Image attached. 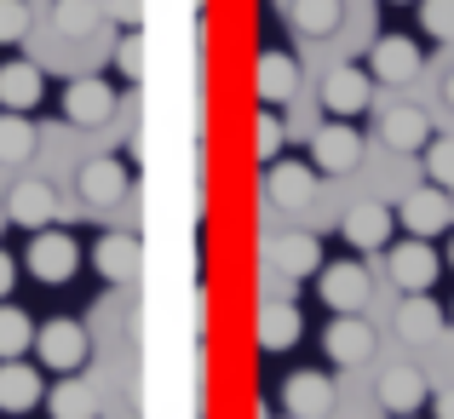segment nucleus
Returning <instances> with one entry per match:
<instances>
[{
	"mask_svg": "<svg viewBox=\"0 0 454 419\" xmlns=\"http://www.w3.org/2000/svg\"><path fill=\"white\" fill-rule=\"evenodd\" d=\"M397 219H403L409 236H426V242H432V236H443L454 224V201H449L443 184H426V190H409V196H403Z\"/></svg>",
	"mask_w": 454,
	"mask_h": 419,
	"instance_id": "6",
	"label": "nucleus"
},
{
	"mask_svg": "<svg viewBox=\"0 0 454 419\" xmlns=\"http://www.w3.org/2000/svg\"><path fill=\"white\" fill-rule=\"evenodd\" d=\"M23 259H29V276L46 282V287H64L81 270L75 236H69V230H52V224H46V230H35V242H29V253H23Z\"/></svg>",
	"mask_w": 454,
	"mask_h": 419,
	"instance_id": "2",
	"label": "nucleus"
},
{
	"mask_svg": "<svg viewBox=\"0 0 454 419\" xmlns=\"http://www.w3.org/2000/svg\"><path fill=\"white\" fill-rule=\"evenodd\" d=\"M443 98H449V110H454V75L443 81Z\"/></svg>",
	"mask_w": 454,
	"mask_h": 419,
	"instance_id": "38",
	"label": "nucleus"
},
{
	"mask_svg": "<svg viewBox=\"0 0 454 419\" xmlns=\"http://www.w3.org/2000/svg\"><path fill=\"white\" fill-rule=\"evenodd\" d=\"M29 35V0H0V46H18Z\"/></svg>",
	"mask_w": 454,
	"mask_h": 419,
	"instance_id": "34",
	"label": "nucleus"
},
{
	"mask_svg": "<svg viewBox=\"0 0 454 419\" xmlns=\"http://www.w3.org/2000/svg\"><path fill=\"white\" fill-rule=\"evenodd\" d=\"M110 115H115L110 81H98V75L69 81V92H64V121H69V127H104Z\"/></svg>",
	"mask_w": 454,
	"mask_h": 419,
	"instance_id": "11",
	"label": "nucleus"
},
{
	"mask_svg": "<svg viewBox=\"0 0 454 419\" xmlns=\"http://www.w3.org/2000/svg\"><path fill=\"white\" fill-rule=\"evenodd\" d=\"M426 397H432V385H426L420 368L397 362V368H386V374H380V408H386V414H420Z\"/></svg>",
	"mask_w": 454,
	"mask_h": 419,
	"instance_id": "20",
	"label": "nucleus"
},
{
	"mask_svg": "<svg viewBox=\"0 0 454 419\" xmlns=\"http://www.w3.org/2000/svg\"><path fill=\"white\" fill-rule=\"evenodd\" d=\"M391 6H414V0H391Z\"/></svg>",
	"mask_w": 454,
	"mask_h": 419,
	"instance_id": "39",
	"label": "nucleus"
},
{
	"mask_svg": "<svg viewBox=\"0 0 454 419\" xmlns=\"http://www.w3.org/2000/svg\"><path fill=\"white\" fill-rule=\"evenodd\" d=\"M46 402V379L41 368H29L23 356H6L0 362V414H29Z\"/></svg>",
	"mask_w": 454,
	"mask_h": 419,
	"instance_id": "13",
	"label": "nucleus"
},
{
	"mask_svg": "<svg viewBox=\"0 0 454 419\" xmlns=\"http://www.w3.org/2000/svg\"><path fill=\"white\" fill-rule=\"evenodd\" d=\"M356 161H363V133H356L351 121H328L310 133V167L317 173H356Z\"/></svg>",
	"mask_w": 454,
	"mask_h": 419,
	"instance_id": "5",
	"label": "nucleus"
},
{
	"mask_svg": "<svg viewBox=\"0 0 454 419\" xmlns=\"http://www.w3.org/2000/svg\"><path fill=\"white\" fill-rule=\"evenodd\" d=\"M345 18V0H294L288 6V23L305 35V41H322V35H333Z\"/></svg>",
	"mask_w": 454,
	"mask_h": 419,
	"instance_id": "27",
	"label": "nucleus"
},
{
	"mask_svg": "<svg viewBox=\"0 0 454 419\" xmlns=\"http://www.w3.org/2000/svg\"><path fill=\"white\" fill-rule=\"evenodd\" d=\"M449 265H454V242H449Z\"/></svg>",
	"mask_w": 454,
	"mask_h": 419,
	"instance_id": "40",
	"label": "nucleus"
},
{
	"mask_svg": "<svg viewBox=\"0 0 454 419\" xmlns=\"http://www.w3.org/2000/svg\"><path fill=\"white\" fill-rule=\"evenodd\" d=\"M282 414L288 419H328L333 414V379L317 374V368L288 374L282 379Z\"/></svg>",
	"mask_w": 454,
	"mask_h": 419,
	"instance_id": "8",
	"label": "nucleus"
},
{
	"mask_svg": "<svg viewBox=\"0 0 454 419\" xmlns=\"http://www.w3.org/2000/svg\"><path fill=\"white\" fill-rule=\"evenodd\" d=\"M368 75L386 81V87H409V81L420 75V46H414L409 35H380L374 52H368Z\"/></svg>",
	"mask_w": 454,
	"mask_h": 419,
	"instance_id": "10",
	"label": "nucleus"
},
{
	"mask_svg": "<svg viewBox=\"0 0 454 419\" xmlns=\"http://www.w3.org/2000/svg\"><path fill=\"white\" fill-rule=\"evenodd\" d=\"M368 98H374V75H368L363 64H340L322 75V110L333 115V121H356V115L368 110Z\"/></svg>",
	"mask_w": 454,
	"mask_h": 419,
	"instance_id": "3",
	"label": "nucleus"
},
{
	"mask_svg": "<svg viewBox=\"0 0 454 419\" xmlns=\"http://www.w3.org/2000/svg\"><path fill=\"white\" fill-rule=\"evenodd\" d=\"M127 161H115V155H98V161H87L81 167V178H75V190H81V201L87 207H115V201L127 196Z\"/></svg>",
	"mask_w": 454,
	"mask_h": 419,
	"instance_id": "16",
	"label": "nucleus"
},
{
	"mask_svg": "<svg viewBox=\"0 0 454 419\" xmlns=\"http://www.w3.org/2000/svg\"><path fill=\"white\" fill-rule=\"evenodd\" d=\"M391 282L403 287V293H432V282L443 276V253H437L426 236H409V242L391 247Z\"/></svg>",
	"mask_w": 454,
	"mask_h": 419,
	"instance_id": "4",
	"label": "nucleus"
},
{
	"mask_svg": "<svg viewBox=\"0 0 454 419\" xmlns=\"http://www.w3.org/2000/svg\"><path fill=\"white\" fill-rule=\"evenodd\" d=\"M41 150V127L18 110H0V167H23Z\"/></svg>",
	"mask_w": 454,
	"mask_h": 419,
	"instance_id": "24",
	"label": "nucleus"
},
{
	"mask_svg": "<svg viewBox=\"0 0 454 419\" xmlns=\"http://www.w3.org/2000/svg\"><path fill=\"white\" fill-rule=\"evenodd\" d=\"M41 98H46V81H41V69H35V64H23V58L0 64V110L29 115Z\"/></svg>",
	"mask_w": 454,
	"mask_h": 419,
	"instance_id": "23",
	"label": "nucleus"
},
{
	"mask_svg": "<svg viewBox=\"0 0 454 419\" xmlns=\"http://www.w3.org/2000/svg\"><path fill=\"white\" fill-rule=\"evenodd\" d=\"M397 333L409 345H426V339H437L443 333V305L437 299H426V293H409L397 305Z\"/></svg>",
	"mask_w": 454,
	"mask_h": 419,
	"instance_id": "25",
	"label": "nucleus"
},
{
	"mask_svg": "<svg viewBox=\"0 0 454 419\" xmlns=\"http://www.w3.org/2000/svg\"><path fill=\"white\" fill-rule=\"evenodd\" d=\"M52 29H64V35L98 29V0H52Z\"/></svg>",
	"mask_w": 454,
	"mask_h": 419,
	"instance_id": "30",
	"label": "nucleus"
},
{
	"mask_svg": "<svg viewBox=\"0 0 454 419\" xmlns=\"http://www.w3.org/2000/svg\"><path fill=\"white\" fill-rule=\"evenodd\" d=\"M259 351H294L300 345V333H305V316H300V305H288V299H270V305H259Z\"/></svg>",
	"mask_w": 454,
	"mask_h": 419,
	"instance_id": "19",
	"label": "nucleus"
},
{
	"mask_svg": "<svg viewBox=\"0 0 454 419\" xmlns=\"http://www.w3.org/2000/svg\"><path fill=\"white\" fill-rule=\"evenodd\" d=\"M391 419H414V414H391Z\"/></svg>",
	"mask_w": 454,
	"mask_h": 419,
	"instance_id": "41",
	"label": "nucleus"
},
{
	"mask_svg": "<svg viewBox=\"0 0 454 419\" xmlns=\"http://www.w3.org/2000/svg\"><path fill=\"white\" fill-rule=\"evenodd\" d=\"M52 213H58V190L52 184H41V178L12 184V196H6V219L12 224H23V230H46Z\"/></svg>",
	"mask_w": 454,
	"mask_h": 419,
	"instance_id": "18",
	"label": "nucleus"
},
{
	"mask_svg": "<svg viewBox=\"0 0 454 419\" xmlns=\"http://www.w3.org/2000/svg\"><path fill=\"white\" fill-rule=\"evenodd\" d=\"M380 144L397 155H420L426 144H432V121H426V110H414V104H391L386 115H380Z\"/></svg>",
	"mask_w": 454,
	"mask_h": 419,
	"instance_id": "15",
	"label": "nucleus"
},
{
	"mask_svg": "<svg viewBox=\"0 0 454 419\" xmlns=\"http://www.w3.org/2000/svg\"><path fill=\"white\" fill-rule=\"evenodd\" d=\"M115 69H121V81H133V87L145 81V29H138V23L121 35V46H115Z\"/></svg>",
	"mask_w": 454,
	"mask_h": 419,
	"instance_id": "31",
	"label": "nucleus"
},
{
	"mask_svg": "<svg viewBox=\"0 0 454 419\" xmlns=\"http://www.w3.org/2000/svg\"><path fill=\"white\" fill-rule=\"evenodd\" d=\"M254 92H259V104H288L294 92H300V64H294L288 52H259V64H254Z\"/></svg>",
	"mask_w": 454,
	"mask_h": 419,
	"instance_id": "21",
	"label": "nucleus"
},
{
	"mask_svg": "<svg viewBox=\"0 0 454 419\" xmlns=\"http://www.w3.org/2000/svg\"><path fill=\"white\" fill-rule=\"evenodd\" d=\"M282 138H288V121H282V115L265 104V110L254 115V161H259V167H270V161L282 155Z\"/></svg>",
	"mask_w": 454,
	"mask_h": 419,
	"instance_id": "29",
	"label": "nucleus"
},
{
	"mask_svg": "<svg viewBox=\"0 0 454 419\" xmlns=\"http://www.w3.org/2000/svg\"><path fill=\"white\" fill-rule=\"evenodd\" d=\"M35 356H41V368H52V374H81V368H87V356H92L87 328H81V322H69V316L41 322V328H35Z\"/></svg>",
	"mask_w": 454,
	"mask_h": 419,
	"instance_id": "1",
	"label": "nucleus"
},
{
	"mask_svg": "<svg viewBox=\"0 0 454 419\" xmlns=\"http://www.w3.org/2000/svg\"><path fill=\"white\" fill-rule=\"evenodd\" d=\"M138 259H145V247H138V236H127V230L98 236V247H92V265H98V276L115 282V287L138 276Z\"/></svg>",
	"mask_w": 454,
	"mask_h": 419,
	"instance_id": "22",
	"label": "nucleus"
},
{
	"mask_svg": "<svg viewBox=\"0 0 454 419\" xmlns=\"http://www.w3.org/2000/svg\"><path fill=\"white\" fill-rule=\"evenodd\" d=\"M317 293L333 316H351V310L368 305V270L356 259H340V265H322L317 270Z\"/></svg>",
	"mask_w": 454,
	"mask_h": 419,
	"instance_id": "7",
	"label": "nucleus"
},
{
	"mask_svg": "<svg viewBox=\"0 0 454 419\" xmlns=\"http://www.w3.org/2000/svg\"><path fill=\"white\" fill-rule=\"evenodd\" d=\"M46 408H52V419H98V391H92L87 379L64 374L52 385V397H46Z\"/></svg>",
	"mask_w": 454,
	"mask_h": 419,
	"instance_id": "26",
	"label": "nucleus"
},
{
	"mask_svg": "<svg viewBox=\"0 0 454 419\" xmlns=\"http://www.w3.org/2000/svg\"><path fill=\"white\" fill-rule=\"evenodd\" d=\"M426 173H432V184H443V190H454V138H437L432 133V144H426Z\"/></svg>",
	"mask_w": 454,
	"mask_h": 419,
	"instance_id": "32",
	"label": "nucleus"
},
{
	"mask_svg": "<svg viewBox=\"0 0 454 419\" xmlns=\"http://www.w3.org/2000/svg\"><path fill=\"white\" fill-rule=\"evenodd\" d=\"M432 419H454V385H449V391H437V397H432Z\"/></svg>",
	"mask_w": 454,
	"mask_h": 419,
	"instance_id": "36",
	"label": "nucleus"
},
{
	"mask_svg": "<svg viewBox=\"0 0 454 419\" xmlns=\"http://www.w3.org/2000/svg\"><path fill=\"white\" fill-rule=\"evenodd\" d=\"M420 6V29L432 41H454V0H414Z\"/></svg>",
	"mask_w": 454,
	"mask_h": 419,
	"instance_id": "33",
	"label": "nucleus"
},
{
	"mask_svg": "<svg viewBox=\"0 0 454 419\" xmlns=\"http://www.w3.org/2000/svg\"><path fill=\"white\" fill-rule=\"evenodd\" d=\"M391 224H397L391 207H380V201H356V207H345L340 230H345V242H351L356 253H380V247L391 242Z\"/></svg>",
	"mask_w": 454,
	"mask_h": 419,
	"instance_id": "14",
	"label": "nucleus"
},
{
	"mask_svg": "<svg viewBox=\"0 0 454 419\" xmlns=\"http://www.w3.org/2000/svg\"><path fill=\"white\" fill-rule=\"evenodd\" d=\"M115 12H121V18H127V29H133V23H138V0H115Z\"/></svg>",
	"mask_w": 454,
	"mask_h": 419,
	"instance_id": "37",
	"label": "nucleus"
},
{
	"mask_svg": "<svg viewBox=\"0 0 454 419\" xmlns=\"http://www.w3.org/2000/svg\"><path fill=\"white\" fill-rule=\"evenodd\" d=\"M12 287H18V265H12L6 247H0V299H12Z\"/></svg>",
	"mask_w": 454,
	"mask_h": 419,
	"instance_id": "35",
	"label": "nucleus"
},
{
	"mask_svg": "<svg viewBox=\"0 0 454 419\" xmlns=\"http://www.w3.org/2000/svg\"><path fill=\"white\" fill-rule=\"evenodd\" d=\"M265 253H270V265H277L288 282H305V276H317V270H322V242H317L310 230H288V236H277Z\"/></svg>",
	"mask_w": 454,
	"mask_h": 419,
	"instance_id": "17",
	"label": "nucleus"
},
{
	"mask_svg": "<svg viewBox=\"0 0 454 419\" xmlns=\"http://www.w3.org/2000/svg\"><path fill=\"white\" fill-rule=\"evenodd\" d=\"M265 196L277 201L282 213H294V207H310V196H317V167H305V161H270L265 167Z\"/></svg>",
	"mask_w": 454,
	"mask_h": 419,
	"instance_id": "12",
	"label": "nucleus"
},
{
	"mask_svg": "<svg viewBox=\"0 0 454 419\" xmlns=\"http://www.w3.org/2000/svg\"><path fill=\"white\" fill-rule=\"evenodd\" d=\"M23 351H35V322L23 316L18 305L0 299V362H6V356H23Z\"/></svg>",
	"mask_w": 454,
	"mask_h": 419,
	"instance_id": "28",
	"label": "nucleus"
},
{
	"mask_svg": "<svg viewBox=\"0 0 454 419\" xmlns=\"http://www.w3.org/2000/svg\"><path fill=\"white\" fill-rule=\"evenodd\" d=\"M322 351H328L333 368H356L374 356V328L363 322V310H351V316H333L328 333H322Z\"/></svg>",
	"mask_w": 454,
	"mask_h": 419,
	"instance_id": "9",
	"label": "nucleus"
}]
</instances>
